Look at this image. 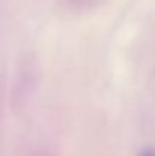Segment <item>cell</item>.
Instances as JSON below:
<instances>
[{
    "label": "cell",
    "mask_w": 155,
    "mask_h": 156,
    "mask_svg": "<svg viewBox=\"0 0 155 156\" xmlns=\"http://www.w3.org/2000/svg\"><path fill=\"white\" fill-rule=\"evenodd\" d=\"M142 156H155V150H146V152H143Z\"/></svg>",
    "instance_id": "6da1fadb"
}]
</instances>
